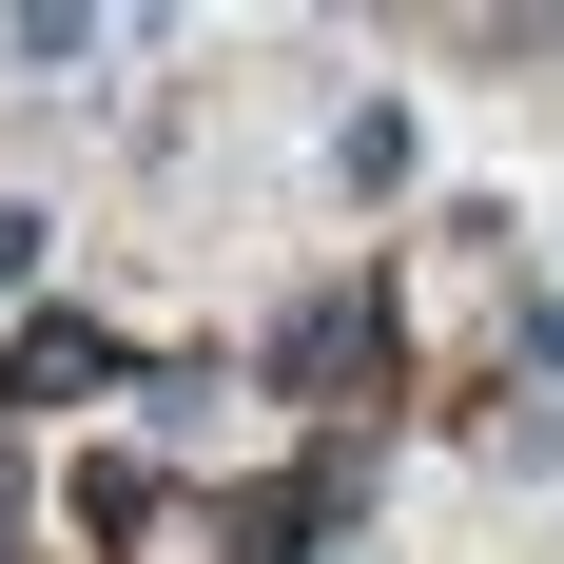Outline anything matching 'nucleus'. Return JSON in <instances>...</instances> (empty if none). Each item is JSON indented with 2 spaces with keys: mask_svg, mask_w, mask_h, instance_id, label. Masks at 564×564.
Here are the masks:
<instances>
[{
  "mask_svg": "<svg viewBox=\"0 0 564 564\" xmlns=\"http://www.w3.org/2000/svg\"><path fill=\"white\" fill-rule=\"evenodd\" d=\"M40 253H58V215H20V195H0V292H40Z\"/></svg>",
  "mask_w": 564,
  "mask_h": 564,
  "instance_id": "obj_4",
  "label": "nucleus"
},
{
  "mask_svg": "<svg viewBox=\"0 0 564 564\" xmlns=\"http://www.w3.org/2000/svg\"><path fill=\"white\" fill-rule=\"evenodd\" d=\"M273 370L292 390H350V370H370V292H312V312L273 332Z\"/></svg>",
  "mask_w": 564,
  "mask_h": 564,
  "instance_id": "obj_1",
  "label": "nucleus"
},
{
  "mask_svg": "<svg viewBox=\"0 0 564 564\" xmlns=\"http://www.w3.org/2000/svg\"><path fill=\"white\" fill-rule=\"evenodd\" d=\"M332 175H350V195H390V175H409V98H350V117H332Z\"/></svg>",
  "mask_w": 564,
  "mask_h": 564,
  "instance_id": "obj_3",
  "label": "nucleus"
},
{
  "mask_svg": "<svg viewBox=\"0 0 564 564\" xmlns=\"http://www.w3.org/2000/svg\"><path fill=\"white\" fill-rule=\"evenodd\" d=\"M0 390H20V409H78V390H117V350H98V332H58V312H40V332H20V370H0Z\"/></svg>",
  "mask_w": 564,
  "mask_h": 564,
  "instance_id": "obj_2",
  "label": "nucleus"
}]
</instances>
